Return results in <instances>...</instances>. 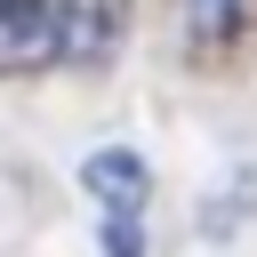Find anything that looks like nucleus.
<instances>
[{
	"instance_id": "nucleus-2",
	"label": "nucleus",
	"mask_w": 257,
	"mask_h": 257,
	"mask_svg": "<svg viewBox=\"0 0 257 257\" xmlns=\"http://www.w3.org/2000/svg\"><path fill=\"white\" fill-rule=\"evenodd\" d=\"M64 56V0H0V72H48Z\"/></svg>"
},
{
	"instance_id": "nucleus-3",
	"label": "nucleus",
	"mask_w": 257,
	"mask_h": 257,
	"mask_svg": "<svg viewBox=\"0 0 257 257\" xmlns=\"http://www.w3.org/2000/svg\"><path fill=\"white\" fill-rule=\"evenodd\" d=\"M249 24H257V0H185V40H193V56L241 48Z\"/></svg>"
},
{
	"instance_id": "nucleus-1",
	"label": "nucleus",
	"mask_w": 257,
	"mask_h": 257,
	"mask_svg": "<svg viewBox=\"0 0 257 257\" xmlns=\"http://www.w3.org/2000/svg\"><path fill=\"white\" fill-rule=\"evenodd\" d=\"M80 185L104 209V257H145V185H153V169L128 145H104V153L80 161Z\"/></svg>"
},
{
	"instance_id": "nucleus-4",
	"label": "nucleus",
	"mask_w": 257,
	"mask_h": 257,
	"mask_svg": "<svg viewBox=\"0 0 257 257\" xmlns=\"http://www.w3.org/2000/svg\"><path fill=\"white\" fill-rule=\"evenodd\" d=\"M120 32V0H64V56H104Z\"/></svg>"
}]
</instances>
